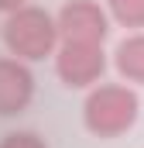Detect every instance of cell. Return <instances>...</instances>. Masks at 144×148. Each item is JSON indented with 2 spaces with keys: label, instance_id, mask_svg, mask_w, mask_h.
Wrapping results in <instances>:
<instances>
[{
  "label": "cell",
  "instance_id": "52a82bcc",
  "mask_svg": "<svg viewBox=\"0 0 144 148\" xmlns=\"http://www.w3.org/2000/svg\"><path fill=\"white\" fill-rule=\"evenodd\" d=\"M110 21L127 28V31H144V0H103Z\"/></svg>",
  "mask_w": 144,
  "mask_h": 148
},
{
  "label": "cell",
  "instance_id": "ba28073f",
  "mask_svg": "<svg viewBox=\"0 0 144 148\" xmlns=\"http://www.w3.org/2000/svg\"><path fill=\"white\" fill-rule=\"evenodd\" d=\"M0 148H48V141L38 131H7L0 138Z\"/></svg>",
  "mask_w": 144,
  "mask_h": 148
},
{
  "label": "cell",
  "instance_id": "8992f818",
  "mask_svg": "<svg viewBox=\"0 0 144 148\" xmlns=\"http://www.w3.org/2000/svg\"><path fill=\"white\" fill-rule=\"evenodd\" d=\"M113 69L124 83L144 86V31H127L113 45Z\"/></svg>",
  "mask_w": 144,
  "mask_h": 148
},
{
  "label": "cell",
  "instance_id": "3957f363",
  "mask_svg": "<svg viewBox=\"0 0 144 148\" xmlns=\"http://www.w3.org/2000/svg\"><path fill=\"white\" fill-rule=\"evenodd\" d=\"M55 76L69 90H93L103 83L107 73V52L96 41H58L55 48Z\"/></svg>",
  "mask_w": 144,
  "mask_h": 148
},
{
  "label": "cell",
  "instance_id": "277c9868",
  "mask_svg": "<svg viewBox=\"0 0 144 148\" xmlns=\"http://www.w3.org/2000/svg\"><path fill=\"white\" fill-rule=\"evenodd\" d=\"M62 41H96L103 45L110 35V14L103 0H65L55 14Z\"/></svg>",
  "mask_w": 144,
  "mask_h": 148
},
{
  "label": "cell",
  "instance_id": "5b68a950",
  "mask_svg": "<svg viewBox=\"0 0 144 148\" xmlns=\"http://www.w3.org/2000/svg\"><path fill=\"white\" fill-rule=\"evenodd\" d=\"M35 100V73L31 62L0 55V117H17Z\"/></svg>",
  "mask_w": 144,
  "mask_h": 148
},
{
  "label": "cell",
  "instance_id": "6da1fadb",
  "mask_svg": "<svg viewBox=\"0 0 144 148\" xmlns=\"http://www.w3.org/2000/svg\"><path fill=\"white\" fill-rule=\"evenodd\" d=\"M141 117V97L130 83H96L82 100V127L93 138H120Z\"/></svg>",
  "mask_w": 144,
  "mask_h": 148
},
{
  "label": "cell",
  "instance_id": "9c48e42d",
  "mask_svg": "<svg viewBox=\"0 0 144 148\" xmlns=\"http://www.w3.org/2000/svg\"><path fill=\"white\" fill-rule=\"evenodd\" d=\"M24 3H31V0H0V14H10V10H17Z\"/></svg>",
  "mask_w": 144,
  "mask_h": 148
},
{
  "label": "cell",
  "instance_id": "7a4b0ae2",
  "mask_svg": "<svg viewBox=\"0 0 144 148\" xmlns=\"http://www.w3.org/2000/svg\"><path fill=\"white\" fill-rule=\"evenodd\" d=\"M3 48L7 55L14 59H24V62H41V59H52L55 48H58V21L55 14H48L45 7L38 3H24L10 14H3Z\"/></svg>",
  "mask_w": 144,
  "mask_h": 148
}]
</instances>
